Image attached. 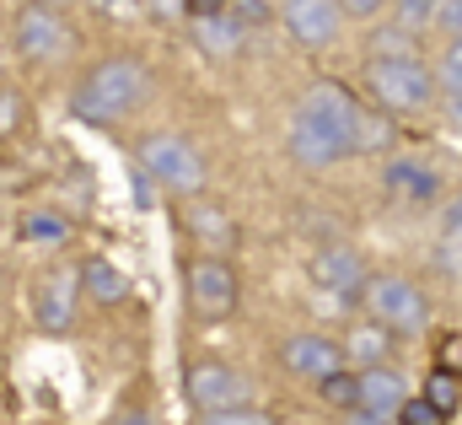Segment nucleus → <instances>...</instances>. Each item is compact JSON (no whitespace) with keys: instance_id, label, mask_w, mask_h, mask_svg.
<instances>
[{"instance_id":"58836bf2","label":"nucleus","mask_w":462,"mask_h":425,"mask_svg":"<svg viewBox=\"0 0 462 425\" xmlns=\"http://www.w3.org/2000/svg\"><path fill=\"white\" fill-rule=\"evenodd\" d=\"M0 76H5V60H0Z\"/></svg>"},{"instance_id":"2f4dec72","label":"nucleus","mask_w":462,"mask_h":425,"mask_svg":"<svg viewBox=\"0 0 462 425\" xmlns=\"http://www.w3.org/2000/svg\"><path fill=\"white\" fill-rule=\"evenodd\" d=\"M231 16H236V22H242V27H258V22H263V16H269V11H263V5H258V0H231Z\"/></svg>"},{"instance_id":"1a4fd4ad","label":"nucleus","mask_w":462,"mask_h":425,"mask_svg":"<svg viewBox=\"0 0 462 425\" xmlns=\"http://www.w3.org/2000/svg\"><path fill=\"white\" fill-rule=\"evenodd\" d=\"M285 146H291V156H296L301 167H312V173H323V167H334V162H345L349 156L345 135H339L334 124H323L318 113H301V108H296V118H291Z\"/></svg>"},{"instance_id":"e433bc0d","label":"nucleus","mask_w":462,"mask_h":425,"mask_svg":"<svg viewBox=\"0 0 462 425\" xmlns=\"http://www.w3.org/2000/svg\"><path fill=\"white\" fill-rule=\"evenodd\" d=\"M114 425H156V420H151V415H145V410H129V415H118Z\"/></svg>"},{"instance_id":"423d86ee","label":"nucleus","mask_w":462,"mask_h":425,"mask_svg":"<svg viewBox=\"0 0 462 425\" xmlns=\"http://www.w3.org/2000/svg\"><path fill=\"white\" fill-rule=\"evenodd\" d=\"M11 43H16V54H22V60L49 65V60H60V54L76 43V33L65 27V16H60V11H49V5H22V11H16V22H11Z\"/></svg>"},{"instance_id":"f8f14e48","label":"nucleus","mask_w":462,"mask_h":425,"mask_svg":"<svg viewBox=\"0 0 462 425\" xmlns=\"http://www.w3.org/2000/svg\"><path fill=\"white\" fill-rule=\"evenodd\" d=\"M76 291H81V280L76 275H43L38 280V291H32V313H38V328H49V334H65L70 323H76Z\"/></svg>"},{"instance_id":"473e14b6","label":"nucleus","mask_w":462,"mask_h":425,"mask_svg":"<svg viewBox=\"0 0 462 425\" xmlns=\"http://www.w3.org/2000/svg\"><path fill=\"white\" fill-rule=\"evenodd\" d=\"M151 16H162V22H178V16H189V0H151Z\"/></svg>"},{"instance_id":"39448f33","label":"nucleus","mask_w":462,"mask_h":425,"mask_svg":"<svg viewBox=\"0 0 462 425\" xmlns=\"http://www.w3.org/2000/svg\"><path fill=\"white\" fill-rule=\"evenodd\" d=\"M183 393H189V404L199 415H221V410H242L253 388H247V377L236 366H226V361H194L183 372Z\"/></svg>"},{"instance_id":"b1692460","label":"nucleus","mask_w":462,"mask_h":425,"mask_svg":"<svg viewBox=\"0 0 462 425\" xmlns=\"http://www.w3.org/2000/svg\"><path fill=\"white\" fill-rule=\"evenodd\" d=\"M22 237H27V242H65L70 226H65L60 215H49V211H32L27 221H22Z\"/></svg>"},{"instance_id":"ddd939ff","label":"nucleus","mask_w":462,"mask_h":425,"mask_svg":"<svg viewBox=\"0 0 462 425\" xmlns=\"http://www.w3.org/2000/svg\"><path fill=\"white\" fill-rule=\"evenodd\" d=\"M345 140H349V156H382V151H393V140H398L393 113H382V108H371V103H355Z\"/></svg>"},{"instance_id":"a211bd4d","label":"nucleus","mask_w":462,"mask_h":425,"mask_svg":"<svg viewBox=\"0 0 462 425\" xmlns=\"http://www.w3.org/2000/svg\"><path fill=\"white\" fill-rule=\"evenodd\" d=\"M183 226H189L199 242H210V248H231V242H236V221H231L221 205H205V200H194V205L183 211Z\"/></svg>"},{"instance_id":"f3484780","label":"nucleus","mask_w":462,"mask_h":425,"mask_svg":"<svg viewBox=\"0 0 462 425\" xmlns=\"http://www.w3.org/2000/svg\"><path fill=\"white\" fill-rule=\"evenodd\" d=\"M76 280H81V297H87V302H103V307L129 302V275L118 269L114 259H87Z\"/></svg>"},{"instance_id":"9d476101","label":"nucleus","mask_w":462,"mask_h":425,"mask_svg":"<svg viewBox=\"0 0 462 425\" xmlns=\"http://www.w3.org/2000/svg\"><path fill=\"white\" fill-rule=\"evenodd\" d=\"M280 16H285V33L301 49H334L339 43V22H345L339 0H285Z\"/></svg>"},{"instance_id":"4be33fe9","label":"nucleus","mask_w":462,"mask_h":425,"mask_svg":"<svg viewBox=\"0 0 462 425\" xmlns=\"http://www.w3.org/2000/svg\"><path fill=\"white\" fill-rule=\"evenodd\" d=\"M403 54H414V33H409L403 22L371 33V60H403Z\"/></svg>"},{"instance_id":"7ed1b4c3","label":"nucleus","mask_w":462,"mask_h":425,"mask_svg":"<svg viewBox=\"0 0 462 425\" xmlns=\"http://www.w3.org/2000/svg\"><path fill=\"white\" fill-rule=\"evenodd\" d=\"M140 173H151L167 194H183V200H194L205 189V156L172 129L140 140Z\"/></svg>"},{"instance_id":"6e6552de","label":"nucleus","mask_w":462,"mask_h":425,"mask_svg":"<svg viewBox=\"0 0 462 425\" xmlns=\"http://www.w3.org/2000/svg\"><path fill=\"white\" fill-rule=\"evenodd\" d=\"M307 275H312V286L328 297V307H345L349 297H360L365 291V259L355 253V248H318L312 259H307Z\"/></svg>"},{"instance_id":"7c9ffc66","label":"nucleus","mask_w":462,"mask_h":425,"mask_svg":"<svg viewBox=\"0 0 462 425\" xmlns=\"http://www.w3.org/2000/svg\"><path fill=\"white\" fill-rule=\"evenodd\" d=\"M436 27H441V33H452V38H462V0H441Z\"/></svg>"},{"instance_id":"c85d7f7f","label":"nucleus","mask_w":462,"mask_h":425,"mask_svg":"<svg viewBox=\"0 0 462 425\" xmlns=\"http://www.w3.org/2000/svg\"><path fill=\"white\" fill-rule=\"evenodd\" d=\"M205 425H274L263 410H253V404H242V410H221V415H205Z\"/></svg>"},{"instance_id":"20e7f679","label":"nucleus","mask_w":462,"mask_h":425,"mask_svg":"<svg viewBox=\"0 0 462 425\" xmlns=\"http://www.w3.org/2000/svg\"><path fill=\"white\" fill-rule=\"evenodd\" d=\"M360 302H365V313L382 323V328H393V334H420L425 323H430V302H425V291L409 280V275H371L365 280V291H360Z\"/></svg>"},{"instance_id":"f03ea898","label":"nucleus","mask_w":462,"mask_h":425,"mask_svg":"<svg viewBox=\"0 0 462 425\" xmlns=\"http://www.w3.org/2000/svg\"><path fill=\"white\" fill-rule=\"evenodd\" d=\"M365 92L382 113H420L436 98V76L420 54L403 60H365Z\"/></svg>"},{"instance_id":"f704fd0d","label":"nucleus","mask_w":462,"mask_h":425,"mask_svg":"<svg viewBox=\"0 0 462 425\" xmlns=\"http://www.w3.org/2000/svg\"><path fill=\"white\" fill-rule=\"evenodd\" d=\"M221 11H231V0H189V16L199 22V16H221Z\"/></svg>"},{"instance_id":"4468645a","label":"nucleus","mask_w":462,"mask_h":425,"mask_svg":"<svg viewBox=\"0 0 462 425\" xmlns=\"http://www.w3.org/2000/svg\"><path fill=\"white\" fill-rule=\"evenodd\" d=\"M409 399V377L387 361V366H365L360 372V404L355 410H371V415H398V404Z\"/></svg>"},{"instance_id":"6ab92c4d","label":"nucleus","mask_w":462,"mask_h":425,"mask_svg":"<svg viewBox=\"0 0 462 425\" xmlns=\"http://www.w3.org/2000/svg\"><path fill=\"white\" fill-rule=\"evenodd\" d=\"M242 33H247V27H242L231 11H221V16H199V22H194L199 49H205V54H216V60H226V54L242 49Z\"/></svg>"},{"instance_id":"393cba45","label":"nucleus","mask_w":462,"mask_h":425,"mask_svg":"<svg viewBox=\"0 0 462 425\" xmlns=\"http://www.w3.org/2000/svg\"><path fill=\"white\" fill-rule=\"evenodd\" d=\"M22 124H27V103H22V92H16V87H0V140L22 135Z\"/></svg>"},{"instance_id":"5701e85b","label":"nucleus","mask_w":462,"mask_h":425,"mask_svg":"<svg viewBox=\"0 0 462 425\" xmlns=\"http://www.w3.org/2000/svg\"><path fill=\"white\" fill-rule=\"evenodd\" d=\"M393 425H452V415H447V410H436L425 393H409V399L398 404Z\"/></svg>"},{"instance_id":"cd10ccee","label":"nucleus","mask_w":462,"mask_h":425,"mask_svg":"<svg viewBox=\"0 0 462 425\" xmlns=\"http://www.w3.org/2000/svg\"><path fill=\"white\" fill-rule=\"evenodd\" d=\"M420 393H425L436 410H447V415L457 410V399H462V393H457V377H452V372H430V382H425Z\"/></svg>"},{"instance_id":"a878e982","label":"nucleus","mask_w":462,"mask_h":425,"mask_svg":"<svg viewBox=\"0 0 462 425\" xmlns=\"http://www.w3.org/2000/svg\"><path fill=\"white\" fill-rule=\"evenodd\" d=\"M436 81L447 87V98H462V38H452L441 49V65H436Z\"/></svg>"},{"instance_id":"0eeeda50","label":"nucleus","mask_w":462,"mask_h":425,"mask_svg":"<svg viewBox=\"0 0 462 425\" xmlns=\"http://www.w3.org/2000/svg\"><path fill=\"white\" fill-rule=\"evenodd\" d=\"M236 297H242V286H236V269H231L226 259L205 253V259L189 264V302H194V313L205 323L231 318L236 313Z\"/></svg>"},{"instance_id":"c9c22d12","label":"nucleus","mask_w":462,"mask_h":425,"mask_svg":"<svg viewBox=\"0 0 462 425\" xmlns=\"http://www.w3.org/2000/svg\"><path fill=\"white\" fill-rule=\"evenodd\" d=\"M349 425H393L387 415H371V410H349Z\"/></svg>"},{"instance_id":"2eb2a0df","label":"nucleus","mask_w":462,"mask_h":425,"mask_svg":"<svg viewBox=\"0 0 462 425\" xmlns=\"http://www.w3.org/2000/svg\"><path fill=\"white\" fill-rule=\"evenodd\" d=\"M382 184H387V194H393V200H403V205H430V200H436V189H441V178H436L420 156H398V162H387Z\"/></svg>"},{"instance_id":"f257e3e1","label":"nucleus","mask_w":462,"mask_h":425,"mask_svg":"<svg viewBox=\"0 0 462 425\" xmlns=\"http://www.w3.org/2000/svg\"><path fill=\"white\" fill-rule=\"evenodd\" d=\"M145 98H151V71L140 60H103V65H92L81 76L70 108L87 124H118V118H129Z\"/></svg>"},{"instance_id":"412c9836","label":"nucleus","mask_w":462,"mask_h":425,"mask_svg":"<svg viewBox=\"0 0 462 425\" xmlns=\"http://www.w3.org/2000/svg\"><path fill=\"white\" fill-rule=\"evenodd\" d=\"M318 399L323 404H334V410H355L360 404V372H349V366H339V372H328V377H318Z\"/></svg>"},{"instance_id":"bb28decb","label":"nucleus","mask_w":462,"mask_h":425,"mask_svg":"<svg viewBox=\"0 0 462 425\" xmlns=\"http://www.w3.org/2000/svg\"><path fill=\"white\" fill-rule=\"evenodd\" d=\"M393 11H398V22H403L409 33H420V27H430V22H436L441 0H393Z\"/></svg>"},{"instance_id":"72a5a7b5","label":"nucleus","mask_w":462,"mask_h":425,"mask_svg":"<svg viewBox=\"0 0 462 425\" xmlns=\"http://www.w3.org/2000/svg\"><path fill=\"white\" fill-rule=\"evenodd\" d=\"M382 5H393V0H339V11H345V16H376Z\"/></svg>"},{"instance_id":"aec40b11","label":"nucleus","mask_w":462,"mask_h":425,"mask_svg":"<svg viewBox=\"0 0 462 425\" xmlns=\"http://www.w3.org/2000/svg\"><path fill=\"white\" fill-rule=\"evenodd\" d=\"M436 264H441V275L462 280V200H452V205H447V215H441V242H436Z\"/></svg>"},{"instance_id":"c756f323","label":"nucleus","mask_w":462,"mask_h":425,"mask_svg":"<svg viewBox=\"0 0 462 425\" xmlns=\"http://www.w3.org/2000/svg\"><path fill=\"white\" fill-rule=\"evenodd\" d=\"M436 372L462 377V334H447V339H441V350H436Z\"/></svg>"},{"instance_id":"dca6fc26","label":"nucleus","mask_w":462,"mask_h":425,"mask_svg":"<svg viewBox=\"0 0 462 425\" xmlns=\"http://www.w3.org/2000/svg\"><path fill=\"white\" fill-rule=\"evenodd\" d=\"M345 361L355 372H365V366H387L393 361V328H382L376 318L355 323L345 334Z\"/></svg>"},{"instance_id":"4c0bfd02","label":"nucleus","mask_w":462,"mask_h":425,"mask_svg":"<svg viewBox=\"0 0 462 425\" xmlns=\"http://www.w3.org/2000/svg\"><path fill=\"white\" fill-rule=\"evenodd\" d=\"M27 5H49V11H65L70 0H27Z\"/></svg>"},{"instance_id":"9b49d317","label":"nucleus","mask_w":462,"mask_h":425,"mask_svg":"<svg viewBox=\"0 0 462 425\" xmlns=\"http://www.w3.org/2000/svg\"><path fill=\"white\" fill-rule=\"evenodd\" d=\"M280 361H285V372L318 382V377H328V372L345 366V345L328 339V334H291V339L280 345Z\"/></svg>"}]
</instances>
